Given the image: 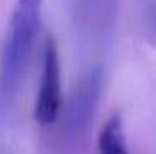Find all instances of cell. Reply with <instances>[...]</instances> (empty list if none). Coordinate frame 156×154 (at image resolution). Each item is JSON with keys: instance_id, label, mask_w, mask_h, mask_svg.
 <instances>
[{"instance_id": "5b68a950", "label": "cell", "mask_w": 156, "mask_h": 154, "mask_svg": "<svg viewBox=\"0 0 156 154\" xmlns=\"http://www.w3.org/2000/svg\"><path fill=\"white\" fill-rule=\"evenodd\" d=\"M143 28L146 40L156 46V0L143 2Z\"/></svg>"}, {"instance_id": "7a4b0ae2", "label": "cell", "mask_w": 156, "mask_h": 154, "mask_svg": "<svg viewBox=\"0 0 156 154\" xmlns=\"http://www.w3.org/2000/svg\"><path fill=\"white\" fill-rule=\"evenodd\" d=\"M103 85V71L100 67H93L85 71L76 81L70 94L68 104L63 118V139L70 144L85 138L90 123L98 108Z\"/></svg>"}, {"instance_id": "3957f363", "label": "cell", "mask_w": 156, "mask_h": 154, "mask_svg": "<svg viewBox=\"0 0 156 154\" xmlns=\"http://www.w3.org/2000/svg\"><path fill=\"white\" fill-rule=\"evenodd\" d=\"M63 106L62 93V68L57 43L48 36L43 46L42 76L35 101V119L42 126H50L58 119Z\"/></svg>"}, {"instance_id": "277c9868", "label": "cell", "mask_w": 156, "mask_h": 154, "mask_svg": "<svg viewBox=\"0 0 156 154\" xmlns=\"http://www.w3.org/2000/svg\"><path fill=\"white\" fill-rule=\"evenodd\" d=\"M100 154H129L125 128L120 116H113L105 123L98 136Z\"/></svg>"}, {"instance_id": "6da1fadb", "label": "cell", "mask_w": 156, "mask_h": 154, "mask_svg": "<svg viewBox=\"0 0 156 154\" xmlns=\"http://www.w3.org/2000/svg\"><path fill=\"white\" fill-rule=\"evenodd\" d=\"M43 0H17L10 13L0 53V121L10 123L23 86L35 38L42 22Z\"/></svg>"}]
</instances>
